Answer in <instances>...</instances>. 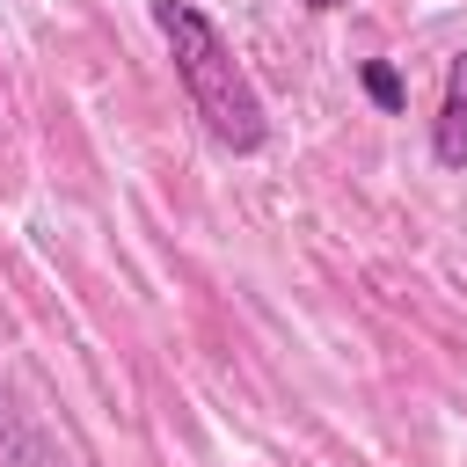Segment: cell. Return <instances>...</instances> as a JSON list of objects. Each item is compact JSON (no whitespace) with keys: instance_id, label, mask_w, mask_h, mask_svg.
<instances>
[{"instance_id":"obj_1","label":"cell","mask_w":467,"mask_h":467,"mask_svg":"<svg viewBox=\"0 0 467 467\" xmlns=\"http://www.w3.org/2000/svg\"><path fill=\"white\" fill-rule=\"evenodd\" d=\"M153 22H161V36H168L175 80H182L204 139L226 146V153H255V146L270 139V117H263V95H255V80L241 73L234 44L219 36V22H212L197 0H153Z\"/></svg>"},{"instance_id":"obj_2","label":"cell","mask_w":467,"mask_h":467,"mask_svg":"<svg viewBox=\"0 0 467 467\" xmlns=\"http://www.w3.org/2000/svg\"><path fill=\"white\" fill-rule=\"evenodd\" d=\"M431 153L445 168H467V51L445 66V102L431 117Z\"/></svg>"},{"instance_id":"obj_3","label":"cell","mask_w":467,"mask_h":467,"mask_svg":"<svg viewBox=\"0 0 467 467\" xmlns=\"http://www.w3.org/2000/svg\"><path fill=\"white\" fill-rule=\"evenodd\" d=\"M358 80H365V95H372L379 109H401V73H394L387 58H365V66H358Z\"/></svg>"},{"instance_id":"obj_4","label":"cell","mask_w":467,"mask_h":467,"mask_svg":"<svg viewBox=\"0 0 467 467\" xmlns=\"http://www.w3.org/2000/svg\"><path fill=\"white\" fill-rule=\"evenodd\" d=\"M306 7H336V0H306Z\"/></svg>"}]
</instances>
